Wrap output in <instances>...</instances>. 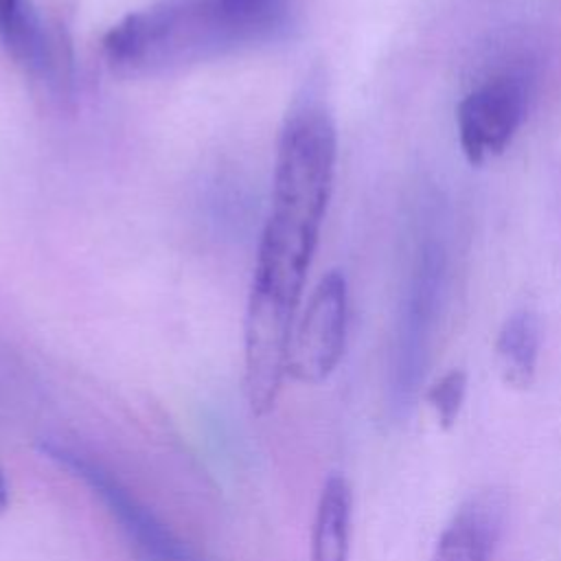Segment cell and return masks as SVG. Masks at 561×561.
Segmentation results:
<instances>
[{
  "label": "cell",
  "instance_id": "cell-4",
  "mask_svg": "<svg viewBox=\"0 0 561 561\" xmlns=\"http://www.w3.org/2000/svg\"><path fill=\"white\" fill-rule=\"evenodd\" d=\"M346 320V280L337 270H331L320 278L294 324L287 375L302 383L324 381L342 359Z\"/></svg>",
  "mask_w": 561,
  "mask_h": 561
},
{
  "label": "cell",
  "instance_id": "cell-3",
  "mask_svg": "<svg viewBox=\"0 0 561 561\" xmlns=\"http://www.w3.org/2000/svg\"><path fill=\"white\" fill-rule=\"evenodd\" d=\"M42 454L81 480L116 519L138 561H199V557L147 508L101 460L59 438L42 440Z\"/></svg>",
  "mask_w": 561,
  "mask_h": 561
},
{
  "label": "cell",
  "instance_id": "cell-5",
  "mask_svg": "<svg viewBox=\"0 0 561 561\" xmlns=\"http://www.w3.org/2000/svg\"><path fill=\"white\" fill-rule=\"evenodd\" d=\"M0 46L55 96H70L75 85L72 46L59 24L42 18L31 0H0Z\"/></svg>",
  "mask_w": 561,
  "mask_h": 561
},
{
  "label": "cell",
  "instance_id": "cell-10",
  "mask_svg": "<svg viewBox=\"0 0 561 561\" xmlns=\"http://www.w3.org/2000/svg\"><path fill=\"white\" fill-rule=\"evenodd\" d=\"M465 394H467V373L460 368L447 370L430 386L425 399L443 430L454 427L460 414V408L465 403Z\"/></svg>",
  "mask_w": 561,
  "mask_h": 561
},
{
  "label": "cell",
  "instance_id": "cell-9",
  "mask_svg": "<svg viewBox=\"0 0 561 561\" xmlns=\"http://www.w3.org/2000/svg\"><path fill=\"white\" fill-rule=\"evenodd\" d=\"M541 324L533 311L511 313L495 340V362L502 379L513 388H528L537 373Z\"/></svg>",
  "mask_w": 561,
  "mask_h": 561
},
{
  "label": "cell",
  "instance_id": "cell-7",
  "mask_svg": "<svg viewBox=\"0 0 561 561\" xmlns=\"http://www.w3.org/2000/svg\"><path fill=\"white\" fill-rule=\"evenodd\" d=\"M504 524V500L495 493L471 497L443 528L432 561H489Z\"/></svg>",
  "mask_w": 561,
  "mask_h": 561
},
{
  "label": "cell",
  "instance_id": "cell-8",
  "mask_svg": "<svg viewBox=\"0 0 561 561\" xmlns=\"http://www.w3.org/2000/svg\"><path fill=\"white\" fill-rule=\"evenodd\" d=\"M353 495L342 473H331L320 491L313 530L311 561H346L351 541Z\"/></svg>",
  "mask_w": 561,
  "mask_h": 561
},
{
  "label": "cell",
  "instance_id": "cell-6",
  "mask_svg": "<svg viewBox=\"0 0 561 561\" xmlns=\"http://www.w3.org/2000/svg\"><path fill=\"white\" fill-rule=\"evenodd\" d=\"M526 112L524 83L513 75L491 77L473 88L456 110L458 140L465 158L471 164H482L500 156Z\"/></svg>",
  "mask_w": 561,
  "mask_h": 561
},
{
  "label": "cell",
  "instance_id": "cell-2",
  "mask_svg": "<svg viewBox=\"0 0 561 561\" xmlns=\"http://www.w3.org/2000/svg\"><path fill=\"white\" fill-rule=\"evenodd\" d=\"M289 20V0H162L116 22L103 55L118 75H160L272 42Z\"/></svg>",
  "mask_w": 561,
  "mask_h": 561
},
{
  "label": "cell",
  "instance_id": "cell-11",
  "mask_svg": "<svg viewBox=\"0 0 561 561\" xmlns=\"http://www.w3.org/2000/svg\"><path fill=\"white\" fill-rule=\"evenodd\" d=\"M7 508H9V484H7L4 471L0 467V517L7 513Z\"/></svg>",
  "mask_w": 561,
  "mask_h": 561
},
{
  "label": "cell",
  "instance_id": "cell-1",
  "mask_svg": "<svg viewBox=\"0 0 561 561\" xmlns=\"http://www.w3.org/2000/svg\"><path fill=\"white\" fill-rule=\"evenodd\" d=\"M335 153L337 136L329 110L318 99H300L280 127L272 206L245 309L296 320L333 188Z\"/></svg>",
  "mask_w": 561,
  "mask_h": 561
}]
</instances>
